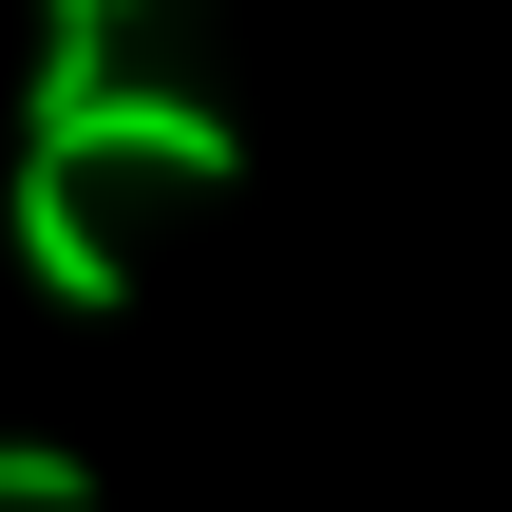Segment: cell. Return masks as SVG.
<instances>
[{
    "label": "cell",
    "instance_id": "cell-3",
    "mask_svg": "<svg viewBox=\"0 0 512 512\" xmlns=\"http://www.w3.org/2000/svg\"><path fill=\"white\" fill-rule=\"evenodd\" d=\"M0 512H95V456L76 437H0Z\"/></svg>",
    "mask_w": 512,
    "mask_h": 512
},
{
    "label": "cell",
    "instance_id": "cell-1",
    "mask_svg": "<svg viewBox=\"0 0 512 512\" xmlns=\"http://www.w3.org/2000/svg\"><path fill=\"white\" fill-rule=\"evenodd\" d=\"M19 152H76V171H171V190H228V171H247V133H228L209 95H152V76H114V95H76V114H19Z\"/></svg>",
    "mask_w": 512,
    "mask_h": 512
},
{
    "label": "cell",
    "instance_id": "cell-2",
    "mask_svg": "<svg viewBox=\"0 0 512 512\" xmlns=\"http://www.w3.org/2000/svg\"><path fill=\"white\" fill-rule=\"evenodd\" d=\"M19 266H38V304H76V323H114V304H133V266H114V228H95V171H76V152H19Z\"/></svg>",
    "mask_w": 512,
    "mask_h": 512
}]
</instances>
